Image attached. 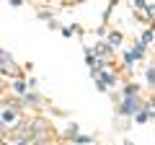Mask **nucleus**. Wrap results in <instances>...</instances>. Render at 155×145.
<instances>
[{"mask_svg":"<svg viewBox=\"0 0 155 145\" xmlns=\"http://www.w3.org/2000/svg\"><path fill=\"white\" fill-rule=\"evenodd\" d=\"M0 72H3V75H18V65H16V60H13V55L5 52L3 47H0Z\"/></svg>","mask_w":155,"mask_h":145,"instance_id":"f257e3e1","label":"nucleus"},{"mask_svg":"<svg viewBox=\"0 0 155 145\" xmlns=\"http://www.w3.org/2000/svg\"><path fill=\"white\" fill-rule=\"evenodd\" d=\"M122 114H132V112H137V99H127L122 104V109H119Z\"/></svg>","mask_w":155,"mask_h":145,"instance_id":"f03ea898","label":"nucleus"},{"mask_svg":"<svg viewBox=\"0 0 155 145\" xmlns=\"http://www.w3.org/2000/svg\"><path fill=\"white\" fill-rule=\"evenodd\" d=\"M13 88H16L18 93H23V91H26V80H16V83H13Z\"/></svg>","mask_w":155,"mask_h":145,"instance_id":"7ed1b4c3","label":"nucleus"},{"mask_svg":"<svg viewBox=\"0 0 155 145\" xmlns=\"http://www.w3.org/2000/svg\"><path fill=\"white\" fill-rule=\"evenodd\" d=\"M26 104L36 106V104H39V96H36V93H28V96H26Z\"/></svg>","mask_w":155,"mask_h":145,"instance_id":"20e7f679","label":"nucleus"},{"mask_svg":"<svg viewBox=\"0 0 155 145\" xmlns=\"http://www.w3.org/2000/svg\"><path fill=\"white\" fill-rule=\"evenodd\" d=\"M5 132H8V124L3 122V119H0V137H3V135H5Z\"/></svg>","mask_w":155,"mask_h":145,"instance_id":"39448f33","label":"nucleus"},{"mask_svg":"<svg viewBox=\"0 0 155 145\" xmlns=\"http://www.w3.org/2000/svg\"><path fill=\"white\" fill-rule=\"evenodd\" d=\"M36 145H49V143H36Z\"/></svg>","mask_w":155,"mask_h":145,"instance_id":"423d86ee","label":"nucleus"},{"mask_svg":"<svg viewBox=\"0 0 155 145\" xmlns=\"http://www.w3.org/2000/svg\"><path fill=\"white\" fill-rule=\"evenodd\" d=\"M0 91H3V83H0Z\"/></svg>","mask_w":155,"mask_h":145,"instance_id":"0eeeda50","label":"nucleus"}]
</instances>
